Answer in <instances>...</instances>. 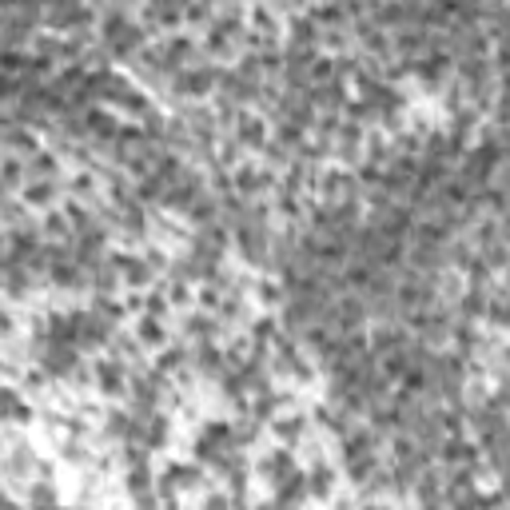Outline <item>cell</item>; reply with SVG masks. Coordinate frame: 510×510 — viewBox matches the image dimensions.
Masks as SVG:
<instances>
[{
	"label": "cell",
	"instance_id": "cell-1",
	"mask_svg": "<svg viewBox=\"0 0 510 510\" xmlns=\"http://www.w3.org/2000/svg\"><path fill=\"white\" fill-rule=\"evenodd\" d=\"M24 200H28V208H48V203L56 200V184L52 180H28Z\"/></svg>",
	"mask_w": 510,
	"mask_h": 510
},
{
	"label": "cell",
	"instance_id": "cell-2",
	"mask_svg": "<svg viewBox=\"0 0 510 510\" xmlns=\"http://www.w3.org/2000/svg\"><path fill=\"white\" fill-rule=\"evenodd\" d=\"M52 176H56V160L48 152H36L28 160V180H52Z\"/></svg>",
	"mask_w": 510,
	"mask_h": 510
},
{
	"label": "cell",
	"instance_id": "cell-3",
	"mask_svg": "<svg viewBox=\"0 0 510 510\" xmlns=\"http://www.w3.org/2000/svg\"><path fill=\"white\" fill-rule=\"evenodd\" d=\"M28 176V164H21V156H12L9 152V160H4V188H9V196L16 191V184Z\"/></svg>",
	"mask_w": 510,
	"mask_h": 510
},
{
	"label": "cell",
	"instance_id": "cell-4",
	"mask_svg": "<svg viewBox=\"0 0 510 510\" xmlns=\"http://www.w3.org/2000/svg\"><path fill=\"white\" fill-rule=\"evenodd\" d=\"M240 128H243V132H240L243 144H260V140H263V124H260V120H243Z\"/></svg>",
	"mask_w": 510,
	"mask_h": 510
},
{
	"label": "cell",
	"instance_id": "cell-5",
	"mask_svg": "<svg viewBox=\"0 0 510 510\" xmlns=\"http://www.w3.org/2000/svg\"><path fill=\"white\" fill-rule=\"evenodd\" d=\"M140 335H144L148 343H156V339H164V327H156L152 319H144V323H140Z\"/></svg>",
	"mask_w": 510,
	"mask_h": 510
}]
</instances>
